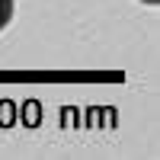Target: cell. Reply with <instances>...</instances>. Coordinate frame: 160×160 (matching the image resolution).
Returning <instances> with one entry per match:
<instances>
[{
	"instance_id": "cell-1",
	"label": "cell",
	"mask_w": 160,
	"mask_h": 160,
	"mask_svg": "<svg viewBox=\"0 0 160 160\" xmlns=\"http://www.w3.org/2000/svg\"><path fill=\"white\" fill-rule=\"evenodd\" d=\"M10 19H13V0H0V32L10 26Z\"/></svg>"
},
{
	"instance_id": "cell-2",
	"label": "cell",
	"mask_w": 160,
	"mask_h": 160,
	"mask_svg": "<svg viewBox=\"0 0 160 160\" xmlns=\"http://www.w3.org/2000/svg\"><path fill=\"white\" fill-rule=\"evenodd\" d=\"M141 3H151V7H154V3H160V0H141Z\"/></svg>"
}]
</instances>
